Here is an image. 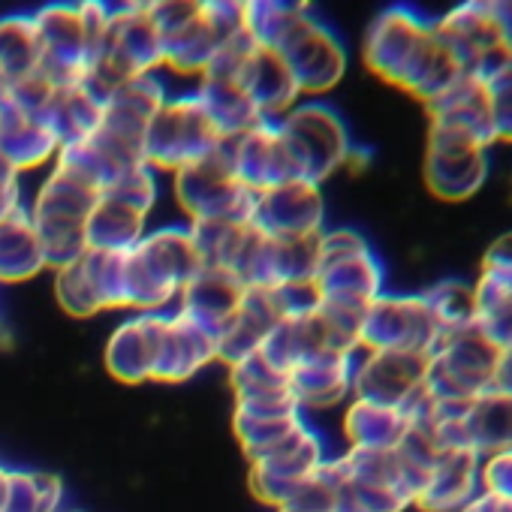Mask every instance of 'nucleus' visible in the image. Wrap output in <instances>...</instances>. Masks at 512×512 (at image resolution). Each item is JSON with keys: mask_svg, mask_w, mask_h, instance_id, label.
<instances>
[{"mask_svg": "<svg viewBox=\"0 0 512 512\" xmlns=\"http://www.w3.org/2000/svg\"><path fill=\"white\" fill-rule=\"evenodd\" d=\"M362 61L380 82L413 94L422 106L467 76L437 40L434 19L404 4L386 7L371 19L362 40Z\"/></svg>", "mask_w": 512, "mask_h": 512, "instance_id": "nucleus-1", "label": "nucleus"}, {"mask_svg": "<svg viewBox=\"0 0 512 512\" xmlns=\"http://www.w3.org/2000/svg\"><path fill=\"white\" fill-rule=\"evenodd\" d=\"M202 269L190 226H160L121 256V308L133 314H169L181 290Z\"/></svg>", "mask_w": 512, "mask_h": 512, "instance_id": "nucleus-2", "label": "nucleus"}, {"mask_svg": "<svg viewBox=\"0 0 512 512\" xmlns=\"http://www.w3.org/2000/svg\"><path fill=\"white\" fill-rule=\"evenodd\" d=\"M314 290L320 305L365 314V308L386 293V269L356 229H323L317 235Z\"/></svg>", "mask_w": 512, "mask_h": 512, "instance_id": "nucleus-3", "label": "nucleus"}, {"mask_svg": "<svg viewBox=\"0 0 512 512\" xmlns=\"http://www.w3.org/2000/svg\"><path fill=\"white\" fill-rule=\"evenodd\" d=\"M500 350L476 329H464L437 341L428 356L425 395L440 407L461 413L479 395L494 389Z\"/></svg>", "mask_w": 512, "mask_h": 512, "instance_id": "nucleus-4", "label": "nucleus"}, {"mask_svg": "<svg viewBox=\"0 0 512 512\" xmlns=\"http://www.w3.org/2000/svg\"><path fill=\"white\" fill-rule=\"evenodd\" d=\"M278 130L290 151L299 181L323 184L347 166L353 136L341 112L323 100H299L281 121Z\"/></svg>", "mask_w": 512, "mask_h": 512, "instance_id": "nucleus-5", "label": "nucleus"}, {"mask_svg": "<svg viewBox=\"0 0 512 512\" xmlns=\"http://www.w3.org/2000/svg\"><path fill=\"white\" fill-rule=\"evenodd\" d=\"M172 193L187 223L247 226L256 196L235 178L226 145L172 172Z\"/></svg>", "mask_w": 512, "mask_h": 512, "instance_id": "nucleus-6", "label": "nucleus"}, {"mask_svg": "<svg viewBox=\"0 0 512 512\" xmlns=\"http://www.w3.org/2000/svg\"><path fill=\"white\" fill-rule=\"evenodd\" d=\"M220 136L205 118L199 100L190 94L169 97L166 106L151 118L142 139V160L154 172H178L181 166L220 148Z\"/></svg>", "mask_w": 512, "mask_h": 512, "instance_id": "nucleus-7", "label": "nucleus"}, {"mask_svg": "<svg viewBox=\"0 0 512 512\" xmlns=\"http://www.w3.org/2000/svg\"><path fill=\"white\" fill-rule=\"evenodd\" d=\"M440 332L422 293H380L362 314L359 353H431Z\"/></svg>", "mask_w": 512, "mask_h": 512, "instance_id": "nucleus-8", "label": "nucleus"}, {"mask_svg": "<svg viewBox=\"0 0 512 512\" xmlns=\"http://www.w3.org/2000/svg\"><path fill=\"white\" fill-rule=\"evenodd\" d=\"M275 52L290 67L302 100H320L323 94L338 88L347 73L344 43L326 22L311 16V7L293 22Z\"/></svg>", "mask_w": 512, "mask_h": 512, "instance_id": "nucleus-9", "label": "nucleus"}, {"mask_svg": "<svg viewBox=\"0 0 512 512\" xmlns=\"http://www.w3.org/2000/svg\"><path fill=\"white\" fill-rule=\"evenodd\" d=\"M422 172L431 196L440 202H467L491 175V148L476 139L428 127Z\"/></svg>", "mask_w": 512, "mask_h": 512, "instance_id": "nucleus-10", "label": "nucleus"}, {"mask_svg": "<svg viewBox=\"0 0 512 512\" xmlns=\"http://www.w3.org/2000/svg\"><path fill=\"white\" fill-rule=\"evenodd\" d=\"M43 55L40 73L55 88H70L85 79L94 61L97 40L85 22L82 4H52L34 13Z\"/></svg>", "mask_w": 512, "mask_h": 512, "instance_id": "nucleus-11", "label": "nucleus"}, {"mask_svg": "<svg viewBox=\"0 0 512 512\" xmlns=\"http://www.w3.org/2000/svg\"><path fill=\"white\" fill-rule=\"evenodd\" d=\"M326 461L323 437L302 422L278 449L269 455L250 461V488L263 503L287 506V500L299 491L302 482H308Z\"/></svg>", "mask_w": 512, "mask_h": 512, "instance_id": "nucleus-12", "label": "nucleus"}, {"mask_svg": "<svg viewBox=\"0 0 512 512\" xmlns=\"http://www.w3.org/2000/svg\"><path fill=\"white\" fill-rule=\"evenodd\" d=\"M250 226L272 241H311L326 229L323 190L311 181H287L253 202Z\"/></svg>", "mask_w": 512, "mask_h": 512, "instance_id": "nucleus-13", "label": "nucleus"}, {"mask_svg": "<svg viewBox=\"0 0 512 512\" xmlns=\"http://www.w3.org/2000/svg\"><path fill=\"white\" fill-rule=\"evenodd\" d=\"M428 356L425 353H359L356 371H353V398L407 413L425 392Z\"/></svg>", "mask_w": 512, "mask_h": 512, "instance_id": "nucleus-14", "label": "nucleus"}, {"mask_svg": "<svg viewBox=\"0 0 512 512\" xmlns=\"http://www.w3.org/2000/svg\"><path fill=\"white\" fill-rule=\"evenodd\" d=\"M434 34L464 73L479 76L497 58H503L491 0H464L452 7L434 19Z\"/></svg>", "mask_w": 512, "mask_h": 512, "instance_id": "nucleus-15", "label": "nucleus"}, {"mask_svg": "<svg viewBox=\"0 0 512 512\" xmlns=\"http://www.w3.org/2000/svg\"><path fill=\"white\" fill-rule=\"evenodd\" d=\"M217 362V332L196 323L181 311H169L160 317L157 350L151 365V380L160 383H184L196 377L205 365Z\"/></svg>", "mask_w": 512, "mask_h": 512, "instance_id": "nucleus-16", "label": "nucleus"}, {"mask_svg": "<svg viewBox=\"0 0 512 512\" xmlns=\"http://www.w3.org/2000/svg\"><path fill=\"white\" fill-rule=\"evenodd\" d=\"M226 151H229V163H232L235 178L253 196L269 193L287 181H299L278 124L260 121L247 133H241L238 139L226 142Z\"/></svg>", "mask_w": 512, "mask_h": 512, "instance_id": "nucleus-17", "label": "nucleus"}, {"mask_svg": "<svg viewBox=\"0 0 512 512\" xmlns=\"http://www.w3.org/2000/svg\"><path fill=\"white\" fill-rule=\"evenodd\" d=\"M238 88L244 91V97L250 100L253 112L260 121L278 124L299 100V85L290 73V67L284 64V58L278 52L253 46L235 76Z\"/></svg>", "mask_w": 512, "mask_h": 512, "instance_id": "nucleus-18", "label": "nucleus"}, {"mask_svg": "<svg viewBox=\"0 0 512 512\" xmlns=\"http://www.w3.org/2000/svg\"><path fill=\"white\" fill-rule=\"evenodd\" d=\"M479 464L482 458L470 446L443 449L425 473L413 503L425 512H458L479 494Z\"/></svg>", "mask_w": 512, "mask_h": 512, "instance_id": "nucleus-19", "label": "nucleus"}, {"mask_svg": "<svg viewBox=\"0 0 512 512\" xmlns=\"http://www.w3.org/2000/svg\"><path fill=\"white\" fill-rule=\"evenodd\" d=\"M425 112H428V127L476 139L488 148L494 145L488 97H485L482 79L473 73L461 76L449 91H443L434 103H428Z\"/></svg>", "mask_w": 512, "mask_h": 512, "instance_id": "nucleus-20", "label": "nucleus"}, {"mask_svg": "<svg viewBox=\"0 0 512 512\" xmlns=\"http://www.w3.org/2000/svg\"><path fill=\"white\" fill-rule=\"evenodd\" d=\"M61 139L52 133L46 118L28 115L0 100V160L16 175L55 163Z\"/></svg>", "mask_w": 512, "mask_h": 512, "instance_id": "nucleus-21", "label": "nucleus"}, {"mask_svg": "<svg viewBox=\"0 0 512 512\" xmlns=\"http://www.w3.org/2000/svg\"><path fill=\"white\" fill-rule=\"evenodd\" d=\"M359 353H320L290 371V389L305 410H329L353 398V371Z\"/></svg>", "mask_w": 512, "mask_h": 512, "instance_id": "nucleus-22", "label": "nucleus"}, {"mask_svg": "<svg viewBox=\"0 0 512 512\" xmlns=\"http://www.w3.org/2000/svg\"><path fill=\"white\" fill-rule=\"evenodd\" d=\"M163 314H133L124 320L106 341L103 365L121 383H145L151 380L157 332Z\"/></svg>", "mask_w": 512, "mask_h": 512, "instance_id": "nucleus-23", "label": "nucleus"}, {"mask_svg": "<svg viewBox=\"0 0 512 512\" xmlns=\"http://www.w3.org/2000/svg\"><path fill=\"white\" fill-rule=\"evenodd\" d=\"M241 296H244V287L229 272L199 269L196 278L181 290L175 311H181V314L193 317L196 323L217 332L238 311Z\"/></svg>", "mask_w": 512, "mask_h": 512, "instance_id": "nucleus-24", "label": "nucleus"}, {"mask_svg": "<svg viewBox=\"0 0 512 512\" xmlns=\"http://www.w3.org/2000/svg\"><path fill=\"white\" fill-rule=\"evenodd\" d=\"M461 437L479 455L512 449V395L488 389L461 413Z\"/></svg>", "mask_w": 512, "mask_h": 512, "instance_id": "nucleus-25", "label": "nucleus"}, {"mask_svg": "<svg viewBox=\"0 0 512 512\" xmlns=\"http://www.w3.org/2000/svg\"><path fill=\"white\" fill-rule=\"evenodd\" d=\"M193 97L199 100V106H202L205 118L211 121L214 133L220 136V142H232L241 133H247L250 127L260 124L250 100L232 79L202 76L193 88Z\"/></svg>", "mask_w": 512, "mask_h": 512, "instance_id": "nucleus-26", "label": "nucleus"}, {"mask_svg": "<svg viewBox=\"0 0 512 512\" xmlns=\"http://www.w3.org/2000/svg\"><path fill=\"white\" fill-rule=\"evenodd\" d=\"M145 223H148V217L142 211L130 208L127 202H121L109 193H100L85 220L88 250H109V253L130 250L148 232Z\"/></svg>", "mask_w": 512, "mask_h": 512, "instance_id": "nucleus-27", "label": "nucleus"}, {"mask_svg": "<svg viewBox=\"0 0 512 512\" xmlns=\"http://www.w3.org/2000/svg\"><path fill=\"white\" fill-rule=\"evenodd\" d=\"M46 269V256L25 205L0 223V284H22Z\"/></svg>", "mask_w": 512, "mask_h": 512, "instance_id": "nucleus-28", "label": "nucleus"}, {"mask_svg": "<svg viewBox=\"0 0 512 512\" xmlns=\"http://www.w3.org/2000/svg\"><path fill=\"white\" fill-rule=\"evenodd\" d=\"M410 428L407 413L350 398L344 410V437L350 449H398Z\"/></svg>", "mask_w": 512, "mask_h": 512, "instance_id": "nucleus-29", "label": "nucleus"}, {"mask_svg": "<svg viewBox=\"0 0 512 512\" xmlns=\"http://www.w3.org/2000/svg\"><path fill=\"white\" fill-rule=\"evenodd\" d=\"M40 31L34 16H0V88L40 73Z\"/></svg>", "mask_w": 512, "mask_h": 512, "instance_id": "nucleus-30", "label": "nucleus"}, {"mask_svg": "<svg viewBox=\"0 0 512 512\" xmlns=\"http://www.w3.org/2000/svg\"><path fill=\"white\" fill-rule=\"evenodd\" d=\"M46 124L52 133L61 139V145L91 139L103 121V103L79 82L70 88H58L49 109H46Z\"/></svg>", "mask_w": 512, "mask_h": 512, "instance_id": "nucleus-31", "label": "nucleus"}, {"mask_svg": "<svg viewBox=\"0 0 512 512\" xmlns=\"http://www.w3.org/2000/svg\"><path fill=\"white\" fill-rule=\"evenodd\" d=\"M220 46L223 43L214 37V31L202 19V7H199V16L193 22H187L184 28L163 37V67L178 76L202 79L205 70L211 67V61L217 58Z\"/></svg>", "mask_w": 512, "mask_h": 512, "instance_id": "nucleus-32", "label": "nucleus"}, {"mask_svg": "<svg viewBox=\"0 0 512 512\" xmlns=\"http://www.w3.org/2000/svg\"><path fill=\"white\" fill-rule=\"evenodd\" d=\"M422 299L440 338L476 326V296L470 281H458V278L437 281L428 290H422Z\"/></svg>", "mask_w": 512, "mask_h": 512, "instance_id": "nucleus-33", "label": "nucleus"}, {"mask_svg": "<svg viewBox=\"0 0 512 512\" xmlns=\"http://www.w3.org/2000/svg\"><path fill=\"white\" fill-rule=\"evenodd\" d=\"M476 329L497 347H512V281L476 275Z\"/></svg>", "mask_w": 512, "mask_h": 512, "instance_id": "nucleus-34", "label": "nucleus"}, {"mask_svg": "<svg viewBox=\"0 0 512 512\" xmlns=\"http://www.w3.org/2000/svg\"><path fill=\"white\" fill-rule=\"evenodd\" d=\"M302 422H305L302 413H293V416H253V413H241V410L232 413L235 437L250 461L278 449Z\"/></svg>", "mask_w": 512, "mask_h": 512, "instance_id": "nucleus-35", "label": "nucleus"}, {"mask_svg": "<svg viewBox=\"0 0 512 512\" xmlns=\"http://www.w3.org/2000/svg\"><path fill=\"white\" fill-rule=\"evenodd\" d=\"M479 79L488 97L494 145L497 142L512 145V58H497L491 67L479 73Z\"/></svg>", "mask_w": 512, "mask_h": 512, "instance_id": "nucleus-36", "label": "nucleus"}, {"mask_svg": "<svg viewBox=\"0 0 512 512\" xmlns=\"http://www.w3.org/2000/svg\"><path fill=\"white\" fill-rule=\"evenodd\" d=\"M55 299L58 305L76 317V320H88L94 314H100V302H97V293H94V284L85 272V263H82V256L76 263L64 266L55 272Z\"/></svg>", "mask_w": 512, "mask_h": 512, "instance_id": "nucleus-37", "label": "nucleus"}, {"mask_svg": "<svg viewBox=\"0 0 512 512\" xmlns=\"http://www.w3.org/2000/svg\"><path fill=\"white\" fill-rule=\"evenodd\" d=\"M103 193H109V196L127 202L130 208H136V211H142V214L148 217L151 208H154V202H157V172H154L151 166H145V163L130 166V169L121 172Z\"/></svg>", "mask_w": 512, "mask_h": 512, "instance_id": "nucleus-38", "label": "nucleus"}, {"mask_svg": "<svg viewBox=\"0 0 512 512\" xmlns=\"http://www.w3.org/2000/svg\"><path fill=\"white\" fill-rule=\"evenodd\" d=\"M479 491L497 500H512V449L485 455L479 464Z\"/></svg>", "mask_w": 512, "mask_h": 512, "instance_id": "nucleus-39", "label": "nucleus"}, {"mask_svg": "<svg viewBox=\"0 0 512 512\" xmlns=\"http://www.w3.org/2000/svg\"><path fill=\"white\" fill-rule=\"evenodd\" d=\"M479 275L512 281V232H506L488 244V250L482 253V263H479Z\"/></svg>", "mask_w": 512, "mask_h": 512, "instance_id": "nucleus-40", "label": "nucleus"}, {"mask_svg": "<svg viewBox=\"0 0 512 512\" xmlns=\"http://www.w3.org/2000/svg\"><path fill=\"white\" fill-rule=\"evenodd\" d=\"M19 208H25L19 175L4 160H0V223H4L7 217H13Z\"/></svg>", "mask_w": 512, "mask_h": 512, "instance_id": "nucleus-41", "label": "nucleus"}, {"mask_svg": "<svg viewBox=\"0 0 512 512\" xmlns=\"http://www.w3.org/2000/svg\"><path fill=\"white\" fill-rule=\"evenodd\" d=\"M494 22H497V37H500V55L512 58V0H497Z\"/></svg>", "mask_w": 512, "mask_h": 512, "instance_id": "nucleus-42", "label": "nucleus"}, {"mask_svg": "<svg viewBox=\"0 0 512 512\" xmlns=\"http://www.w3.org/2000/svg\"><path fill=\"white\" fill-rule=\"evenodd\" d=\"M494 389H497V392H506V395H512V347L500 350V359H497V374H494Z\"/></svg>", "mask_w": 512, "mask_h": 512, "instance_id": "nucleus-43", "label": "nucleus"}, {"mask_svg": "<svg viewBox=\"0 0 512 512\" xmlns=\"http://www.w3.org/2000/svg\"><path fill=\"white\" fill-rule=\"evenodd\" d=\"M278 512H296V509H278Z\"/></svg>", "mask_w": 512, "mask_h": 512, "instance_id": "nucleus-44", "label": "nucleus"}]
</instances>
